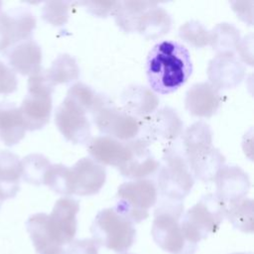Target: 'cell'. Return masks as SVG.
Masks as SVG:
<instances>
[{
  "instance_id": "15",
  "label": "cell",
  "mask_w": 254,
  "mask_h": 254,
  "mask_svg": "<svg viewBox=\"0 0 254 254\" xmlns=\"http://www.w3.org/2000/svg\"><path fill=\"white\" fill-rule=\"evenodd\" d=\"M244 74L245 68L235 54H217L207 67L209 83L217 90L237 86Z\"/></svg>"
},
{
  "instance_id": "5",
  "label": "cell",
  "mask_w": 254,
  "mask_h": 254,
  "mask_svg": "<svg viewBox=\"0 0 254 254\" xmlns=\"http://www.w3.org/2000/svg\"><path fill=\"white\" fill-rule=\"evenodd\" d=\"M193 185L194 178L182 151L174 145L167 147L158 168L156 187L161 197L183 201Z\"/></svg>"
},
{
  "instance_id": "43",
  "label": "cell",
  "mask_w": 254,
  "mask_h": 254,
  "mask_svg": "<svg viewBox=\"0 0 254 254\" xmlns=\"http://www.w3.org/2000/svg\"><path fill=\"white\" fill-rule=\"evenodd\" d=\"M124 254H130V253H124Z\"/></svg>"
},
{
  "instance_id": "2",
  "label": "cell",
  "mask_w": 254,
  "mask_h": 254,
  "mask_svg": "<svg viewBox=\"0 0 254 254\" xmlns=\"http://www.w3.org/2000/svg\"><path fill=\"white\" fill-rule=\"evenodd\" d=\"M182 154L194 179L214 181L225 158L212 144V131L204 121L189 126L182 134Z\"/></svg>"
},
{
  "instance_id": "39",
  "label": "cell",
  "mask_w": 254,
  "mask_h": 254,
  "mask_svg": "<svg viewBox=\"0 0 254 254\" xmlns=\"http://www.w3.org/2000/svg\"><path fill=\"white\" fill-rule=\"evenodd\" d=\"M41 254H66V250L62 246H56L44 251Z\"/></svg>"
},
{
  "instance_id": "20",
  "label": "cell",
  "mask_w": 254,
  "mask_h": 254,
  "mask_svg": "<svg viewBox=\"0 0 254 254\" xmlns=\"http://www.w3.org/2000/svg\"><path fill=\"white\" fill-rule=\"evenodd\" d=\"M221 97L218 90L209 82L194 83L186 94V108L195 117H211L220 106Z\"/></svg>"
},
{
  "instance_id": "22",
  "label": "cell",
  "mask_w": 254,
  "mask_h": 254,
  "mask_svg": "<svg viewBox=\"0 0 254 254\" xmlns=\"http://www.w3.org/2000/svg\"><path fill=\"white\" fill-rule=\"evenodd\" d=\"M26 126L20 110L14 102H0V140L8 147L20 143L25 137Z\"/></svg>"
},
{
  "instance_id": "42",
  "label": "cell",
  "mask_w": 254,
  "mask_h": 254,
  "mask_svg": "<svg viewBox=\"0 0 254 254\" xmlns=\"http://www.w3.org/2000/svg\"><path fill=\"white\" fill-rule=\"evenodd\" d=\"M2 4H3V3L0 1V11H1V7H2Z\"/></svg>"
},
{
  "instance_id": "36",
  "label": "cell",
  "mask_w": 254,
  "mask_h": 254,
  "mask_svg": "<svg viewBox=\"0 0 254 254\" xmlns=\"http://www.w3.org/2000/svg\"><path fill=\"white\" fill-rule=\"evenodd\" d=\"M76 3L83 5L87 12L100 18L112 14L117 5V1H81Z\"/></svg>"
},
{
  "instance_id": "14",
  "label": "cell",
  "mask_w": 254,
  "mask_h": 254,
  "mask_svg": "<svg viewBox=\"0 0 254 254\" xmlns=\"http://www.w3.org/2000/svg\"><path fill=\"white\" fill-rule=\"evenodd\" d=\"M69 169L72 195L96 194L105 184L106 170L104 166L91 158H81Z\"/></svg>"
},
{
  "instance_id": "7",
  "label": "cell",
  "mask_w": 254,
  "mask_h": 254,
  "mask_svg": "<svg viewBox=\"0 0 254 254\" xmlns=\"http://www.w3.org/2000/svg\"><path fill=\"white\" fill-rule=\"evenodd\" d=\"M157 199L158 190L153 181L133 180L119 186L114 209L132 223H140L149 216V209Z\"/></svg>"
},
{
  "instance_id": "10",
  "label": "cell",
  "mask_w": 254,
  "mask_h": 254,
  "mask_svg": "<svg viewBox=\"0 0 254 254\" xmlns=\"http://www.w3.org/2000/svg\"><path fill=\"white\" fill-rule=\"evenodd\" d=\"M36 24L34 14L26 7H14L0 12V52L31 39Z\"/></svg>"
},
{
  "instance_id": "4",
  "label": "cell",
  "mask_w": 254,
  "mask_h": 254,
  "mask_svg": "<svg viewBox=\"0 0 254 254\" xmlns=\"http://www.w3.org/2000/svg\"><path fill=\"white\" fill-rule=\"evenodd\" d=\"M226 215V204L216 193L203 195L183 214L181 228L185 239L193 244L214 234Z\"/></svg>"
},
{
  "instance_id": "1",
  "label": "cell",
  "mask_w": 254,
  "mask_h": 254,
  "mask_svg": "<svg viewBox=\"0 0 254 254\" xmlns=\"http://www.w3.org/2000/svg\"><path fill=\"white\" fill-rule=\"evenodd\" d=\"M192 72L190 52L175 41H162L148 54L146 73L150 89L169 94L184 85Z\"/></svg>"
},
{
  "instance_id": "25",
  "label": "cell",
  "mask_w": 254,
  "mask_h": 254,
  "mask_svg": "<svg viewBox=\"0 0 254 254\" xmlns=\"http://www.w3.org/2000/svg\"><path fill=\"white\" fill-rule=\"evenodd\" d=\"M45 75L52 86L74 81L79 76V66L75 59L68 54L59 55L52 65L44 70Z\"/></svg>"
},
{
  "instance_id": "31",
  "label": "cell",
  "mask_w": 254,
  "mask_h": 254,
  "mask_svg": "<svg viewBox=\"0 0 254 254\" xmlns=\"http://www.w3.org/2000/svg\"><path fill=\"white\" fill-rule=\"evenodd\" d=\"M44 185L48 186L56 193L69 196L71 193L70 169L63 164L51 165L44 179Z\"/></svg>"
},
{
  "instance_id": "23",
  "label": "cell",
  "mask_w": 254,
  "mask_h": 254,
  "mask_svg": "<svg viewBox=\"0 0 254 254\" xmlns=\"http://www.w3.org/2000/svg\"><path fill=\"white\" fill-rule=\"evenodd\" d=\"M22 169L20 158L9 150H0V198L4 201L20 190Z\"/></svg>"
},
{
  "instance_id": "24",
  "label": "cell",
  "mask_w": 254,
  "mask_h": 254,
  "mask_svg": "<svg viewBox=\"0 0 254 254\" xmlns=\"http://www.w3.org/2000/svg\"><path fill=\"white\" fill-rule=\"evenodd\" d=\"M171 27L172 18L170 14L155 2L140 16L135 32L148 40H153L167 34Z\"/></svg>"
},
{
  "instance_id": "17",
  "label": "cell",
  "mask_w": 254,
  "mask_h": 254,
  "mask_svg": "<svg viewBox=\"0 0 254 254\" xmlns=\"http://www.w3.org/2000/svg\"><path fill=\"white\" fill-rule=\"evenodd\" d=\"M87 151L96 163L113 166L118 170L127 163L131 155L129 141L123 142L105 135L92 138L88 142Z\"/></svg>"
},
{
  "instance_id": "41",
  "label": "cell",
  "mask_w": 254,
  "mask_h": 254,
  "mask_svg": "<svg viewBox=\"0 0 254 254\" xmlns=\"http://www.w3.org/2000/svg\"><path fill=\"white\" fill-rule=\"evenodd\" d=\"M2 203H3V200L0 198V207H1V205H2Z\"/></svg>"
},
{
  "instance_id": "6",
  "label": "cell",
  "mask_w": 254,
  "mask_h": 254,
  "mask_svg": "<svg viewBox=\"0 0 254 254\" xmlns=\"http://www.w3.org/2000/svg\"><path fill=\"white\" fill-rule=\"evenodd\" d=\"M90 232L99 246L118 253L129 250L136 239L134 223L118 213L114 207L101 209L96 214Z\"/></svg>"
},
{
  "instance_id": "19",
  "label": "cell",
  "mask_w": 254,
  "mask_h": 254,
  "mask_svg": "<svg viewBox=\"0 0 254 254\" xmlns=\"http://www.w3.org/2000/svg\"><path fill=\"white\" fill-rule=\"evenodd\" d=\"M216 194L225 204L245 197L250 189L248 175L238 166L224 165L214 178Z\"/></svg>"
},
{
  "instance_id": "26",
  "label": "cell",
  "mask_w": 254,
  "mask_h": 254,
  "mask_svg": "<svg viewBox=\"0 0 254 254\" xmlns=\"http://www.w3.org/2000/svg\"><path fill=\"white\" fill-rule=\"evenodd\" d=\"M154 3L151 1H117L112 15L121 30L126 33H133L140 16Z\"/></svg>"
},
{
  "instance_id": "12",
  "label": "cell",
  "mask_w": 254,
  "mask_h": 254,
  "mask_svg": "<svg viewBox=\"0 0 254 254\" xmlns=\"http://www.w3.org/2000/svg\"><path fill=\"white\" fill-rule=\"evenodd\" d=\"M79 203L74 198L64 196L58 199L51 214H48L47 224L50 234L57 246L69 244L76 233V214Z\"/></svg>"
},
{
  "instance_id": "38",
  "label": "cell",
  "mask_w": 254,
  "mask_h": 254,
  "mask_svg": "<svg viewBox=\"0 0 254 254\" xmlns=\"http://www.w3.org/2000/svg\"><path fill=\"white\" fill-rule=\"evenodd\" d=\"M247 50L249 51H252V39H251V36L249 37H245L242 41L240 40L237 48H236V51L240 54V58L247 64H252V57H250L248 54H247Z\"/></svg>"
},
{
  "instance_id": "8",
  "label": "cell",
  "mask_w": 254,
  "mask_h": 254,
  "mask_svg": "<svg viewBox=\"0 0 254 254\" xmlns=\"http://www.w3.org/2000/svg\"><path fill=\"white\" fill-rule=\"evenodd\" d=\"M53 92L54 86L48 81L44 69L29 76L27 94L20 106L28 131L40 130L49 123L53 109Z\"/></svg>"
},
{
  "instance_id": "9",
  "label": "cell",
  "mask_w": 254,
  "mask_h": 254,
  "mask_svg": "<svg viewBox=\"0 0 254 254\" xmlns=\"http://www.w3.org/2000/svg\"><path fill=\"white\" fill-rule=\"evenodd\" d=\"M91 114L93 122L101 133L119 141L135 139L141 130V120L112 105L105 96L102 97Z\"/></svg>"
},
{
  "instance_id": "28",
  "label": "cell",
  "mask_w": 254,
  "mask_h": 254,
  "mask_svg": "<svg viewBox=\"0 0 254 254\" xmlns=\"http://www.w3.org/2000/svg\"><path fill=\"white\" fill-rule=\"evenodd\" d=\"M47 218V213L39 212L31 215L26 221V229L30 235L36 252L39 254L57 246L50 234Z\"/></svg>"
},
{
  "instance_id": "27",
  "label": "cell",
  "mask_w": 254,
  "mask_h": 254,
  "mask_svg": "<svg viewBox=\"0 0 254 254\" xmlns=\"http://www.w3.org/2000/svg\"><path fill=\"white\" fill-rule=\"evenodd\" d=\"M240 42V33L229 23H219L210 31L209 45L217 54H235Z\"/></svg>"
},
{
  "instance_id": "29",
  "label": "cell",
  "mask_w": 254,
  "mask_h": 254,
  "mask_svg": "<svg viewBox=\"0 0 254 254\" xmlns=\"http://www.w3.org/2000/svg\"><path fill=\"white\" fill-rule=\"evenodd\" d=\"M234 228L246 232H253V200L243 197L226 204V215Z\"/></svg>"
},
{
  "instance_id": "34",
  "label": "cell",
  "mask_w": 254,
  "mask_h": 254,
  "mask_svg": "<svg viewBox=\"0 0 254 254\" xmlns=\"http://www.w3.org/2000/svg\"><path fill=\"white\" fill-rule=\"evenodd\" d=\"M70 2L48 1L42 8V18L53 26H64L68 20Z\"/></svg>"
},
{
  "instance_id": "30",
  "label": "cell",
  "mask_w": 254,
  "mask_h": 254,
  "mask_svg": "<svg viewBox=\"0 0 254 254\" xmlns=\"http://www.w3.org/2000/svg\"><path fill=\"white\" fill-rule=\"evenodd\" d=\"M52 164L42 154H30L21 160V178L28 184L34 186L44 185L47 171Z\"/></svg>"
},
{
  "instance_id": "40",
  "label": "cell",
  "mask_w": 254,
  "mask_h": 254,
  "mask_svg": "<svg viewBox=\"0 0 254 254\" xmlns=\"http://www.w3.org/2000/svg\"><path fill=\"white\" fill-rule=\"evenodd\" d=\"M231 254H252L251 252H239V253H231Z\"/></svg>"
},
{
  "instance_id": "37",
  "label": "cell",
  "mask_w": 254,
  "mask_h": 254,
  "mask_svg": "<svg viewBox=\"0 0 254 254\" xmlns=\"http://www.w3.org/2000/svg\"><path fill=\"white\" fill-rule=\"evenodd\" d=\"M99 245L91 238L72 240L66 250V254H98Z\"/></svg>"
},
{
  "instance_id": "13",
  "label": "cell",
  "mask_w": 254,
  "mask_h": 254,
  "mask_svg": "<svg viewBox=\"0 0 254 254\" xmlns=\"http://www.w3.org/2000/svg\"><path fill=\"white\" fill-rule=\"evenodd\" d=\"M144 128V138L150 144L157 140L176 141L184 132V124L175 109L165 106L141 121Z\"/></svg>"
},
{
  "instance_id": "16",
  "label": "cell",
  "mask_w": 254,
  "mask_h": 254,
  "mask_svg": "<svg viewBox=\"0 0 254 254\" xmlns=\"http://www.w3.org/2000/svg\"><path fill=\"white\" fill-rule=\"evenodd\" d=\"M9 67L22 75H34L43 70L42 49L32 38L22 41L4 51Z\"/></svg>"
},
{
  "instance_id": "21",
  "label": "cell",
  "mask_w": 254,
  "mask_h": 254,
  "mask_svg": "<svg viewBox=\"0 0 254 254\" xmlns=\"http://www.w3.org/2000/svg\"><path fill=\"white\" fill-rule=\"evenodd\" d=\"M123 110L134 117L147 118L155 112L159 105V98L149 87L143 85H130L121 95Z\"/></svg>"
},
{
  "instance_id": "3",
  "label": "cell",
  "mask_w": 254,
  "mask_h": 254,
  "mask_svg": "<svg viewBox=\"0 0 254 254\" xmlns=\"http://www.w3.org/2000/svg\"><path fill=\"white\" fill-rule=\"evenodd\" d=\"M183 201L165 197L160 198L154 211L152 237L162 250L170 254H194L197 249V245L188 242L183 235Z\"/></svg>"
},
{
  "instance_id": "35",
  "label": "cell",
  "mask_w": 254,
  "mask_h": 254,
  "mask_svg": "<svg viewBox=\"0 0 254 254\" xmlns=\"http://www.w3.org/2000/svg\"><path fill=\"white\" fill-rule=\"evenodd\" d=\"M18 78L15 71L0 60V94H10L17 90Z\"/></svg>"
},
{
  "instance_id": "32",
  "label": "cell",
  "mask_w": 254,
  "mask_h": 254,
  "mask_svg": "<svg viewBox=\"0 0 254 254\" xmlns=\"http://www.w3.org/2000/svg\"><path fill=\"white\" fill-rule=\"evenodd\" d=\"M66 97L80 106L87 113L94 110L103 95L96 93L90 86L83 82H75L68 88Z\"/></svg>"
},
{
  "instance_id": "11",
  "label": "cell",
  "mask_w": 254,
  "mask_h": 254,
  "mask_svg": "<svg viewBox=\"0 0 254 254\" xmlns=\"http://www.w3.org/2000/svg\"><path fill=\"white\" fill-rule=\"evenodd\" d=\"M55 122L62 135L73 144H84L90 141L91 130L86 112L68 97L57 107Z\"/></svg>"
},
{
  "instance_id": "18",
  "label": "cell",
  "mask_w": 254,
  "mask_h": 254,
  "mask_svg": "<svg viewBox=\"0 0 254 254\" xmlns=\"http://www.w3.org/2000/svg\"><path fill=\"white\" fill-rule=\"evenodd\" d=\"M131 155L127 163L119 169L120 174L128 179L140 180L155 174L159 162L149 149L150 143L142 137L129 140Z\"/></svg>"
},
{
  "instance_id": "33",
  "label": "cell",
  "mask_w": 254,
  "mask_h": 254,
  "mask_svg": "<svg viewBox=\"0 0 254 254\" xmlns=\"http://www.w3.org/2000/svg\"><path fill=\"white\" fill-rule=\"evenodd\" d=\"M180 38L194 48H203L209 45L210 32L198 21L190 20L181 26Z\"/></svg>"
}]
</instances>
